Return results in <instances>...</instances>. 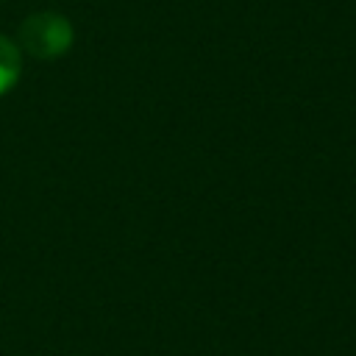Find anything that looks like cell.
Returning <instances> with one entry per match:
<instances>
[{
    "instance_id": "6da1fadb",
    "label": "cell",
    "mask_w": 356,
    "mask_h": 356,
    "mask_svg": "<svg viewBox=\"0 0 356 356\" xmlns=\"http://www.w3.org/2000/svg\"><path fill=\"white\" fill-rule=\"evenodd\" d=\"M75 39L72 22L58 11H36L22 19L19 25V44L28 56L53 61L61 58Z\"/></svg>"
},
{
    "instance_id": "7a4b0ae2",
    "label": "cell",
    "mask_w": 356,
    "mask_h": 356,
    "mask_svg": "<svg viewBox=\"0 0 356 356\" xmlns=\"http://www.w3.org/2000/svg\"><path fill=\"white\" fill-rule=\"evenodd\" d=\"M19 72H22V56H19V47H17L8 36L0 33V97L17 86Z\"/></svg>"
}]
</instances>
